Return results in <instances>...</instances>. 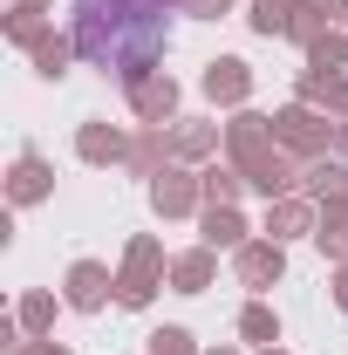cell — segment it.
<instances>
[{
  "instance_id": "6da1fadb",
  "label": "cell",
  "mask_w": 348,
  "mask_h": 355,
  "mask_svg": "<svg viewBox=\"0 0 348 355\" xmlns=\"http://www.w3.org/2000/svg\"><path fill=\"white\" fill-rule=\"evenodd\" d=\"M177 0H76V48L96 69H116L123 83L150 76L157 48L171 35Z\"/></svg>"
}]
</instances>
